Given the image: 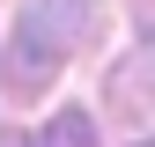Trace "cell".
<instances>
[{
    "mask_svg": "<svg viewBox=\"0 0 155 147\" xmlns=\"http://www.w3.org/2000/svg\"><path fill=\"white\" fill-rule=\"evenodd\" d=\"M96 15H104V0H22L15 37H30L37 52L67 59V52H81L89 37H96Z\"/></svg>",
    "mask_w": 155,
    "mask_h": 147,
    "instance_id": "6da1fadb",
    "label": "cell"
},
{
    "mask_svg": "<svg viewBox=\"0 0 155 147\" xmlns=\"http://www.w3.org/2000/svg\"><path fill=\"white\" fill-rule=\"evenodd\" d=\"M111 103H118L126 118H155V30L111 66Z\"/></svg>",
    "mask_w": 155,
    "mask_h": 147,
    "instance_id": "7a4b0ae2",
    "label": "cell"
},
{
    "mask_svg": "<svg viewBox=\"0 0 155 147\" xmlns=\"http://www.w3.org/2000/svg\"><path fill=\"white\" fill-rule=\"evenodd\" d=\"M37 147H104V140H96V118H89V110H59Z\"/></svg>",
    "mask_w": 155,
    "mask_h": 147,
    "instance_id": "3957f363",
    "label": "cell"
},
{
    "mask_svg": "<svg viewBox=\"0 0 155 147\" xmlns=\"http://www.w3.org/2000/svg\"><path fill=\"white\" fill-rule=\"evenodd\" d=\"M0 147H30V140H22V125H0Z\"/></svg>",
    "mask_w": 155,
    "mask_h": 147,
    "instance_id": "277c9868",
    "label": "cell"
},
{
    "mask_svg": "<svg viewBox=\"0 0 155 147\" xmlns=\"http://www.w3.org/2000/svg\"><path fill=\"white\" fill-rule=\"evenodd\" d=\"M133 147H155V133H148V140H133Z\"/></svg>",
    "mask_w": 155,
    "mask_h": 147,
    "instance_id": "5b68a950",
    "label": "cell"
}]
</instances>
